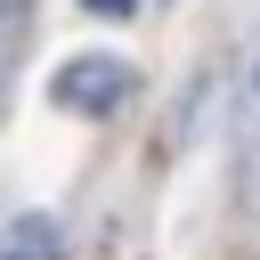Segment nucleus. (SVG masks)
Here are the masks:
<instances>
[{
    "label": "nucleus",
    "instance_id": "7ed1b4c3",
    "mask_svg": "<svg viewBox=\"0 0 260 260\" xmlns=\"http://www.w3.org/2000/svg\"><path fill=\"white\" fill-rule=\"evenodd\" d=\"M16 49H24V0H0V106H8V81H16Z\"/></svg>",
    "mask_w": 260,
    "mask_h": 260
},
{
    "label": "nucleus",
    "instance_id": "39448f33",
    "mask_svg": "<svg viewBox=\"0 0 260 260\" xmlns=\"http://www.w3.org/2000/svg\"><path fill=\"white\" fill-rule=\"evenodd\" d=\"M89 8H106V16H122V8H138V0H89Z\"/></svg>",
    "mask_w": 260,
    "mask_h": 260
},
{
    "label": "nucleus",
    "instance_id": "f03ea898",
    "mask_svg": "<svg viewBox=\"0 0 260 260\" xmlns=\"http://www.w3.org/2000/svg\"><path fill=\"white\" fill-rule=\"evenodd\" d=\"M57 98H65V106H122V98H130V65H122V57H73V65L57 73Z\"/></svg>",
    "mask_w": 260,
    "mask_h": 260
},
{
    "label": "nucleus",
    "instance_id": "f257e3e1",
    "mask_svg": "<svg viewBox=\"0 0 260 260\" xmlns=\"http://www.w3.org/2000/svg\"><path fill=\"white\" fill-rule=\"evenodd\" d=\"M236 171H244V203L260 219V41L244 57V98H236Z\"/></svg>",
    "mask_w": 260,
    "mask_h": 260
},
{
    "label": "nucleus",
    "instance_id": "20e7f679",
    "mask_svg": "<svg viewBox=\"0 0 260 260\" xmlns=\"http://www.w3.org/2000/svg\"><path fill=\"white\" fill-rule=\"evenodd\" d=\"M49 252H57V228L49 219H16L8 228V260H49Z\"/></svg>",
    "mask_w": 260,
    "mask_h": 260
}]
</instances>
